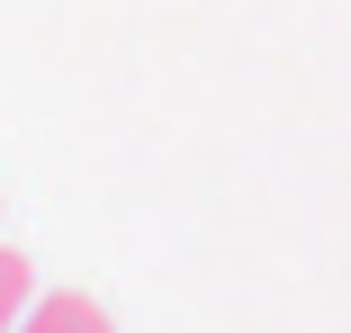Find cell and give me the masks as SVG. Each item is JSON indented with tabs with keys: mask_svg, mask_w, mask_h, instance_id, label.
<instances>
[{
	"mask_svg": "<svg viewBox=\"0 0 351 333\" xmlns=\"http://www.w3.org/2000/svg\"><path fill=\"white\" fill-rule=\"evenodd\" d=\"M19 333H117V324H108L82 288H54V297H36V306L19 315Z\"/></svg>",
	"mask_w": 351,
	"mask_h": 333,
	"instance_id": "1",
	"label": "cell"
},
{
	"mask_svg": "<svg viewBox=\"0 0 351 333\" xmlns=\"http://www.w3.org/2000/svg\"><path fill=\"white\" fill-rule=\"evenodd\" d=\"M27 306H36V271H27V252H0V333H19Z\"/></svg>",
	"mask_w": 351,
	"mask_h": 333,
	"instance_id": "2",
	"label": "cell"
}]
</instances>
